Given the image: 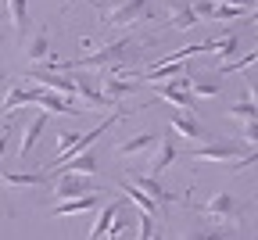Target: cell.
<instances>
[{"label":"cell","mask_w":258,"mask_h":240,"mask_svg":"<svg viewBox=\"0 0 258 240\" xmlns=\"http://www.w3.org/2000/svg\"><path fill=\"white\" fill-rule=\"evenodd\" d=\"M125 183H133L140 194H147L161 212H165L169 204H176V194H172V190H165V187H161L158 179H151V176H125Z\"/></svg>","instance_id":"obj_5"},{"label":"cell","mask_w":258,"mask_h":240,"mask_svg":"<svg viewBox=\"0 0 258 240\" xmlns=\"http://www.w3.org/2000/svg\"><path fill=\"white\" fill-rule=\"evenodd\" d=\"M154 147H158V151H154L151 161H147V176H151V179H158V176L165 172L169 165H176V158H179V151H176V144L169 140V136H161Z\"/></svg>","instance_id":"obj_7"},{"label":"cell","mask_w":258,"mask_h":240,"mask_svg":"<svg viewBox=\"0 0 258 240\" xmlns=\"http://www.w3.org/2000/svg\"><path fill=\"white\" fill-rule=\"evenodd\" d=\"M133 93V83L129 79H111V76H104V83H101V97H104V104L108 108H115L122 97H129Z\"/></svg>","instance_id":"obj_14"},{"label":"cell","mask_w":258,"mask_h":240,"mask_svg":"<svg viewBox=\"0 0 258 240\" xmlns=\"http://www.w3.org/2000/svg\"><path fill=\"white\" fill-rule=\"evenodd\" d=\"M147 47V40L140 36H118L111 43H104L101 50H93V54H83L76 61H64V65H54L50 72H83V68H111V65H129L140 50Z\"/></svg>","instance_id":"obj_1"},{"label":"cell","mask_w":258,"mask_h":240,"mask_svg":"<svg viewBox=\"0 0 258 240\" xmlns=\"http://www.w3.org/2000/svg\"><path fill=\"white\" fill-rule=\"evenodd\" d=\"M169 25L172 29H194L198 25V15H194V4H183V0H169Z\"/></svg>","instance_id":"obj_13"},{"label":"cell","mask_w":258,"mask_h":240,"mask_svg":"<svg viewBox=\"0 0 258 240\" xmlns=\"http://www.w3.org/2000/svg\"><path fill=\"white\" fill-rule=\"evenodd\" d=\"M76 136H79V133H57V158L69 154V147L76 144Z\"/></svg>","instance_id":"obj_28"},{"label":"cell","mask_w":258,"mask_h":240,"mask_svg":"<svg viewBox=\"0 0 258 240\" xmlns=\"http://www.w3.org/2000/svg\"><path fill=\"white\" fill-rule=\"evenodd\" d=\"M50 190H54L57 201H72V197H86V194H93L90 176H61Z\"/></svg>","instance_id":"obj_8"},{"label":"cell","mask_w":258,"mask_h":240,"mask_svg":"<svg viewBox=\"0 0 258 240\" xmlns=\"http://www.w3.org/2000/svg\"><path fill=\"white\" fill-rule=\"evenodd\" d=\"M137 240H161L158 233H154V222H151V215H137Z\"/></svg>","instance_id":"obj_26"},{"label":"cell","mask_w":258,"mask_h":240,"mask_svg":"<svg viewBox=\"0 0 258 240\" xmlns=\"http://www.w3.org/2000/svg\"><path fill=\"white\" fill-rule=\"evenodd\" d=\"M36 108H40L43 115H83L79 104H72L69 97H61V93H54V90H40V93H36Z\"/></svg>","instance_id":"obj_6"},{"label":"cell","mask_w":258,"mask_h":240,"mask_svg":"<svg viewBox=\"0 0 258 240\" xmlns=\"http://www.w3.org/2000/svg\"><path fill=\"white\" fill-rule=\"evenodd\" d=\"M8 15H11L15 32L25 36V29H29V4H25V0H8Z\"/></svg>","instance_id":"obj_22"},{"label":"cell","mask_w":258,"mask_h":240,"mask_svg":"<svg viewBox=\"0 0 258 240\" xmlns=\"http://www.w3.org/2000/svg\"><path fill=\"white\" fill-rule=\"evenodd\" d=\"M8 136H11V129H4V133H0V158H4V147H8Z\"/></svg>","instance_id":"obj_29"},{"label":"cell","mask_w":258,"mask_h":240,"mask_svg":"<svg viewBox=\"0 0 258 240\" xmlns=\"http://www.w3.org/2000/svg\"><path fill=\"white\" fill-rule=\"evenodd\" d=\"M0 43H4V36H0Z\"/></svg>","instance_id":"obj_30"},{"label":"cell","mask_w":258,"mask_h":240,"mask_svg":"<svg viewBox=\"0 0 258 240\" xmlns=\"http://www.w3.org/2000/svg\"><path fill=\"white\" fill-rule=\"evenodd\" d=\"M36 93L40 90H29V86H8L4 100H0V115H11V111H18L25 104H36Z\"/></svg>","instance_id":"obj_11"},{"label":"cell","mask_w":258,"mask_h":240,"mask_svg":"<svg viewBox=\"0 0 258 240\" xmlns=\"http://www.w3.org/2000/svg\"><path fill=\"white\" fill-rule=\"evenodd\" d=\"M147 8H151V0H115L108 8V15H104V22L118 25V29H129L133 22L147 18Z\"/></svg>","instance_id":"obj_3"},{"label":"cell","mask_w":258,"mask_h":240,"mask_svg":"<svg viewBox=\"0 0 258 240\" xmlns=\"http://www.w3.org/2000/svg\"><path fill=\"white\" fill-rule=\"evenodd\" d=\"M251 65H254V50H251V54H244V57H233V61L219 65V76H226V72H240V68H251Z\"/></svg>","instance_id":"obj_27"},{"label":"cell","mask_w":258,"mask_h":240,"mask_svg":"<svg viewBox=\"0 0 258 240\" xmlns=\"http://www.w3.org/2000/svg\"><path fill=\"white\" fill-rule=\"evenodd\" d=\"M219 86H222L219 79H194V83H190V97H194V100H198V97H215Z\"/></svg>","instance_id":"obj_25"},{"label":"cell","mask_w":258,"mask_h":240,"mask_svg":"<svg viewBox=\"0 0 258 240\" xmlns=\"http://www.w3.org/2000/svg\"><path fill=\"white\" fill-rule=\"evenodd\" d=\"M154 97L161 100V104H172V108H183L186 115L194 111V97H190V90H179V86H176V79H169V83H161Z\"/></svg>","instance_id":"obj_9"},{"label":"cell","mask_w":258,"mask_h":240,"mask_svg":"<svg viewBox=\"0 0 258 240\" xmlns=\"http://www.w3.org/2000/svg\"><path fill=\"white\" fill-rule=\"evenodd\" d=\"M47 54H50V36H47V29H40V32H32V36L25 40V57L32 65H40Z\"/></svg>","instance_id":"obj_15"},{"label":"cell","mask_w":258,"mask_h":240,"mask_svg":"<svg viewBox=\"0 0 258 240\" xmlns=\"http://www.w3.org/2000/svg\"><path fill=\"white\" fill-rule=\"evenodd\" d=\"M172 129H176L179 136H186V140H201V144H208V133L201 129V122L194 118V115H176V118H172Z\"/></svg>","instance_id":"obj_16"},{"label":"cell","mask_w":258,"mask_h":240,"mask_svg":"<svg viewBox=\"0 0 258 240\" xmlns=\"http://www.w3.org/2000/svg\"><path fill=\"white\" fill-rule=\"evenodd\" d=\"M198 215H205V219H212L215 226H237L240 222V201L230 194V190H215L201 208H198Z\"/></svg>","instance_id":"obj_2"},{"label":"cell","mask_w":258,"mask_h":240,"mask_svg":"<svg viewBox=\"0 0 258 240\" xmlns=\"http://www.w3.org/2000/svg\"><path fill=\"white\" fill-rule=\"evenodd\" d=\"M108 240H115V236H108Z\"/></svg>","instance_id":"obj_31"},{"label":"cell","mask_w":258,"mask_h":240,"mask_svg":"<svg viewBox=\"0 0 258 240\" xmlns=\"http://www.w3.org/2000/svg\"><path fill=\"white\" fill-rule=\"evenodd\" d=\"M50 179V172H8V176H0V183H8L15 190H25V187H43Z\"/></svg>","instance_id":"obj_17"},{"label":"cell","mask_w":258,"mask_h":240,"mask_svg":"<svg viewBox=\"0 0 258 240\" xmlns=\"http://www.w3.org/2000/svg\"><path fill=\"white\" fill-rule=\"evenodd\" d=\"M122 194H125L129 201H133V204H137V208H140L144 215H151V219H154V215H161V208H158V204H154V201H151L147 194H140V190H137L133 183H125V179H122Z\"/></svg>","instance_id":"obj_21"},{"label":"cell","mask_w":258,"mask_h":240,"mask_svg":"<svg viewBox=\"0 0 258 240\" xmlns=\"http://www.w3.org/2000/svg\"><path fill=\"white\" fill-rule=\"evenodd\" d=\"M115 215H122V204H118V201L104 204V212L97 215V222H93V229H90V236H86V240H101V236L108 233V226L115 222Z\"/></svg>","instance_id":"obj_20"},{"label":"cell","mask_w":258,"mask_h":240,"mask_svg":"<svg viewBox=\"0 0 258 240\" xmlns=\"http://www.w3.org/2000/svg\"><path fill=\"white\" fill-rule=\"evenodd\" d=\"M233 50H237V32H222V36H215L212 47H208V54H215V57H230Z\"/></svg>","instance_id":"obj_23"},{"label":"cell","mask_w":258,"mask_h":240,"mask_svg":"<svg viewBox=\"0 0 258 240\" xmlns=\"http://www.w3.org/2000/svg\"><path fill=\"white\" fill-rule=\"evenodd\" d=\"M93 208H97V194H86V197L61 201V204H57V208H54L50 215H54V219H64V215H72V219H76V215H83V212H93Z\"/></svg>","instance_id":"obj_12"},{"label":"cell","mask_w":258,"mask_h":240,"mask_svg":"<svg viewBox=\"0 0 258 240\" xmlns=\"http://www.w3.org/2000/svg\"><path fill=\"white\" fill-rule=\"evenodd\" d=\"M43 129H47V115L43 111H36L29 122H25V133H22V144H18V154L22 158H29L32 154V147L40 144V136H43Z\"/></svg>","instance_id":"obj_10"},{"label":"cell","mask_w":258,"mask_h":240,"mask_svg":"<svg viewBox=\"0 0 258 240\" xmlns=\"http://www.w3.org/2000/svg\"><path fill=\"white\" fill-rule=\"evenodd\" d=\"M226 115H230L233 122H240V126H254V115H258V108H254V100H244V104H233V108L226 111Z\"/></svg>","instance_id":"obj_24"},{"label":"cell","mask_w":258,"mask_h":240,"mask_svg":"<svg viewBox=\"0 0 258 240\" xmlns=\"http://www.w3.org/2000/svg\"><path fill=\"white\" fill-rule=\"evenodd\" d=\"M190 161H233V158H244V151H240V144H233V140H208V144H201V147H194L190 154H186Z\"/></svg>","instance_id":"obj_4"},{"label":"cell","mask_w":258,"mask_h":240,"mask_svg":"<svg viewBox=\"0 0 258 240\" xmlns=\"http://www.w3.org/2000/svg\"><path fill=\"white\" fill-rule=\"evenodd\" d=\"M154 144H158V133H140V136H133V140H122L115 151H118V154H129V158H137V154L151 151Z\"/></svg>","instance_id":"obj_18"},{"label":"cell","mask_w":258,"mask_h":240,"mask_svg":"<svg viewBox=\"0 0 258 240\" xmlns=\"http://www.w3.org/2000/svg\"><path fill=\"white\" fill-rule=\"evenodd\" d=\"M183 240H237V226H205V229L183 233Z\"/></svg>","instance_id":"obj_19"}]
</instances>
